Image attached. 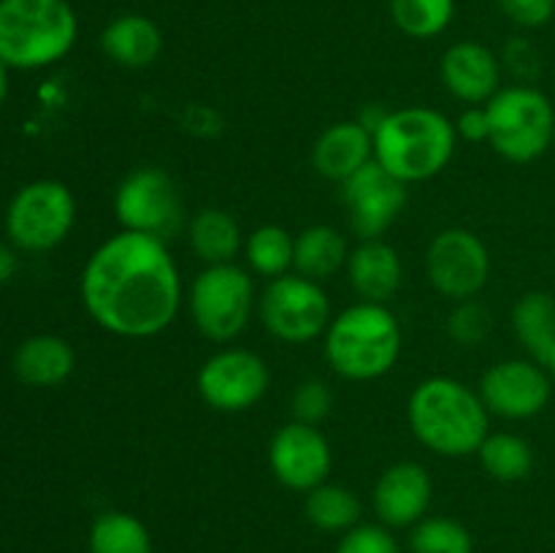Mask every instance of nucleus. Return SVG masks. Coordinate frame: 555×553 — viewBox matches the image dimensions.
<instances>
[{
  "label": "nucleus",
  "mask_w": 555,
  "mask_h": 553,
  "mask_svg": "<svg viewBox=\"0 0 555 553\" xmlns=\"http://www.w3.org/2000/svg\"><path fill=\"white\" fill-rule=\"evenodd\" d=\"M334 450L320 426L291 421L274 432L269 442V470L287 491L309 493L328 480Z\"/></svg>",
  "instance_id": "nucleus-15"
},
{
  "label": "nucleus",
  "mask_w": 555,
  "mask_h": 553,
  "mask_svg": "<svg viewBox=\"0 0 555 553\" xmlns=\"http://www.w3.org/2000/svg\"><path fill=\"white\" fill-rule=\"evenodd\" d=\"M76 352L63 336L36 334L22 342L14 352L16 377L33 388H54L74 374Z\"/></svg>",
  "instance_id": "nucleus-21"
},
{
  "label": "nucleus",
  "mask_w": 555,
  "mask_h": 553,
  "mask_svg": "<svg viewBox=\"0 0 555 553\" xmlns=\"http://www.w3.org/2000/svg\"><path fill=\"white\" fill-rule=\"evenodd\" d=\"M372 139L374 160L404 184L439 177L459 146L453 119L428 106L393 108L385 114Z\"/></svg>",
  "instance_id": "nucleus-3"
},
{
  "label": "nucleus",
  "mask_w": 555,
  "mask_h": 553,
  "mask_svg": "<svg viewBox=\"0 0 555 553\" xmlns=\"http://www.w3.org/2000/svg\"><path fill=\"white\" fill-rule=\"evenodd\" d=\"M304 513H307V520L318 531L345 535V531L356 529L361 524L363 504L352 488L325 480L307 493Z\"/></svg>",
  "instance_id": "nucleus-25"
},
{
  "label": "nucleus",
  "mask_w": 555,
  "mask_h": 553,
  "mask_svg": "<svg viewBox=\"0 0 555 553\" xmlns=\"http://www.w3.org/2000/svg\"><path fill=\"white\" fill-rule=\"evenodd\" d=\"M491 136L488 144L509 163H534L553 150L555 108L542 90L531 85L502 87L486 103Z\"/></svg>",
  "instance_id": "nucleus-6"
},
{
  "label": "nucleus",
  "mask_w": 555,
  "mask_h": 553,
  "mask_svg": "<svg viewBox=\"0 0 555 553\" xmlns=\"http://www.w3.org/2000/svg\"><path fill=\"white\" fill-rule=\"evenodd\" d=\"M188 309L204 339L217 345L238 339L258 309L255 274L238 263L206 266L190 287Z\"/></svg>",
  "instance_id": "nucleus-7"
},
{
  "label": "nucleus",
  "mask_w": 555,
  "mask_h": 553,
  "mask_svg": "<svg viewBox=\"0 0 555 553\" xmlns=\"http://www.w3.org/2000/svg\"><path fill=\"white\" fill-rule=\"evenodd\" d=\"M190 249L204 260L206 266L236 263L238 249H244L242 228L236 217L225 209L206 206L198 209L188 222Z\"/></svg>",
  "instance_id": "nucleus-23"
},
{
  "label": "nucleus",
  "mask_w": 555,
  "mask_h": 553,
  "mask_svg": "<svg viewBox=\"0 0 555 553\" xmlns=\"http://www.w3.org/2000/svg\"><path fill=\"white\" fill-rule=\"evenodd\" d=\"M79 38L68 0H0V60L16 70L60 63Z\"/></svg>",
  "instance_id": "nucleus-5"
},
{
  "label": "nucleus",
  "mask_w": 555,
  "mask_h": 553,
  "mask_svg": "<svg viewBox=\"0 0 555 553\" xmlns=\"http://www.w3.org/2000/svg\"><path fill=\"white\" fill-rule=\"evenodd\" d=\"M455 16V0H390V20L404 36L426 41L442 36Z\"/></svg>",
  "instance_id": "nucleus-29"
},
{
  "label": "nucleus",
  "mask_w": 555,
  "mask_h": 553,
  "mask_svg": "<svg viewBox=\"0 0 555 553\" xmlns=\"http://www.w3.org/2000/svg\"><path fill=\"white\" fill-rule=\"evenodd\" d=\"M553 377L545 363L534 358H504L482 372L477 394L491 417L531 421L551 404Z\"/></svg>",
  "instance_id": "nucleus-13"
},
{
  "label": "nucleus",
  "mask_w": 555,
  "mask_h": 553,
  "mask_svg": "<svg viewBox=\"0 0 555 553\" xmlns=\"http://www.w3.org/2000/svg\"><path fill=\"white\" fill-rule=\"evenodd\" d=\"M271 385V372L258 352L247 347H222L201 363L195 390L215 412L236 415L263 401Z\"/></svg>",
  "instance_id": "nucleus-11"
},
{
  "label": "nucleus",
  "mask_w": 555,
  "mask_h": 553,
  "mask_svg": "<svg viewBox=\"0 0 555 553\" xmlns=\"http://www.w3.org/2000/svg\"><path fill=\"white\" fill-rule=\"evenodd\" d=\"M513 331L529 358L545 363L555 350V298L547 291H526L515 301Z\"/></svg>",
  "instance_id": "nucleus-24"
},
{
  "label": "nucleus",
  "mask_w": 555,
  "mask_h": 553,
  "mask_svg": "<svg viewBox=\"0 0 555 553\" xmlns=\"http://www.w3.org/2000/svg\"><path fill=\"white\" fill-rule=\"evenodd\" d=\"M350 258V247L339 228L334 226H309L296 236V255H293V271L307 280L325 282L339 274Z\"/></svg>",
  "instance_id": "nucleus-22"
},
{
  "label": "nucleus",
  "mask_w": 555,
  "mask_h": 553,
  "mask_svg": "<svg viewBox=\"0 0 555 553\" xmlns=\"http://www.w3.org/2000/svg\"><path fill=\"white\" fill-rule=\"evenodd\" d=\"M480 466L496 483L526 480L534 470V448L529 439L513 432H488L477 450Z\"/></svg>",
  "instance_id": "nucleus-26"
},
{
  "label": "nucleus",
  "mask_w": 555,
  "mask_h": 553,
  "mask_svg": "<svg viewBox=\"0 0 555 553\" xmlns=\"http://www.w3.org/2000/svg\"><path fill=\"white\" fill-rule=\"evenodd\" d=\"M434 480L421 461H396L377 477L372 507L388 529H412L431 510Z\"/></svg>",
  "instance_id": "nucleus-16"
},
{
  "label": "nucleus",
  "mask_w": 555,
  "mask_h": 553,
  "mask_svg": "<svg viewBox=\"0 0 555 553\" xmlns=\"http://www.w3.org/2000/svg\"><path fill=\"white\" fill-rule=\"evenodd\" d=\"M410 553H475V535L450 515H426L410 531Z\"/></svg>",
  "instance_id": "nucleus-30"
},
{
  "label": "nucleus",
  "mask_w": 555,
  "mask_h": 553,
  "mask_svg": "<svg viewBox=\"0 0 555 553\" xmlns=\"http://www.w3.org/2000/svg\"><path fill=\"white\" fill-rule=\"evenodd\" d=\"M493 329V318L488 312L486 304L477 298H466V301H455L450 309L448 320H444V331L450 339L459 347H477L488 339Z\"/></svg>",
  "instance_id": "nucleus-31"
},
{
  "label": "nucleus",
  "mask_w": 555,
  "mask_h": 553,
  "mask_svg": "<svg viewBox=\"0 0 555 553\" xmlns=\"http://www.w3.org/2000/svg\"><path fill=\"white\" fill-rule=\"evenodd\" d=\"M496 3L513 25L526 30L545 27L555 16V0H496Z\"/></svg>",
  "instance_id": "nucleus-34"
},
{
  "label": "nucleus",
  "mask_w": 555,
  "mask_h": 553,
  "mask_svg": "<svg viewBox=\"0 0 555 553\" xmlns=\"http://www.w3.org/2000/svg\"><path fill=\"white\" fill-rule=\"evenodd\" d=\"M101 49L119 68L139 70L160 57L163 33L150 16L119 14L101 30Z\"/></svg>",
  "instance_id": "nucleus-20"
},
{
  "label": "nucleus",
  "mask_w": 555,
  "mask_h": 553,
  "mask_svg": "<svg viewBox=\"0 0 555 553\" xmlns=\"http://www.w3.org/2000/svg\"><path fill=\"white\" fill-rule=\"evenodd\" d=\"M439 79L455 101L486 106L502 90V60L480 41H455L439 60Z\"/></svg>",
  "instance_id": "nucleus-17"
},
{
  "label": "nucleus",
  "mask_w": 555,
  "mask_h": 553,
  "mask_svg": "<svg viewBox=\"0 0 555 553\" xmlns=\"http://www.w3.org/2000/svg\"><path fill=\"white\" fill-rule=\"evenodd\" d=\"M81 304L103 331L122 339H152L177 320L182 274L168 244L119 231L98 244L81 269Z\"/></svg>",
  "instance_id": "nucleus-1"
},
{
  "label": "nucleus",
  "mask_w": 555,
  "mask_h": 553,
  "mask_svg": "<svg viewBox=\"0 0 555 553\" xmlns=\"http://www.w3.org/2000/svg\"><path fill=\"white\" fill-rule=\"evenodd\" d=\"M114 217L122 231L144 233L166 244L188 228L182 193L171 173L157 166L135 168L119 182L114 193Z\"/></svg>",
  "instance_id": "nucleus-8"
},
{
  "label": "nucleus",
  "mask_w": 555,
  "mask_h": 553,
  "mask_svg": "<svg viewBox=\"0 0 555 553\" xmlns=\"http://www.w3.org/2000/svg\"><path fill=\"white\" fill-rule=\"evenodd\" d=\"M504 60H507V65L518 76H534L537 68H540V54H537L534 47H531L529 41H524V38H513V41L507 43Z\"/></svg>",
  "instance_id": "nucleus-36"
},
{
  "label": "nucleus",
  "mask_w": 555,
  "mask_h": 553,
  "mask_svg": "<svg viewBox=\"0 0 555 553\" xmlns=\"http://www.w3.org/2000/svg\"><path fill=\"white\" fill-rule=\"evenodd\" d=\"M401 323L388 304L358 301L334 314L323 334L325 361L350 383H372L399 363Z\"/></svg>",
  "instance_id": "nucleus-4"
},
{
  "label": "nucleus",
  "mask_w": 555,
  "mask_h": 553,
  "mask_svg": "<svg viewBox=\"0 0 555 553\" xmlns=\"http://www.w3.org/2000/svg\"><path fill=\"white\" fill-rule=\"evenodd\" d=\"M553 150H555V139H553Z\"/></svg>",
  "instance_id": "nucleus-40"
},
{
  "label": "nucleus",
  "mask_w": 555,
  "mask_h": 553,
  "mask_svg": "<svg viewBox=\"0 0 555 553\" xmlns=\"http://www.w3.org/2000/svg\"><path fill=\"white\" fill-rule=\"evenodd\" d=\"M334 553H401L399 542L383 524H358L345 531Z\"/></svg>",
  "instance_id": "nucleus-33"
},
{
  "label": "nucleus",
  "mask_w": 555,
  "mask_h": 553,
  "mask_svg": "<svg viewBox=\"0 0 555 553\" xmlns=\"http://www.w3.org/2000/svg\"><path fill=\"white\" fill-rule=\"evenodd\" d=\"M406 423L423 448L442 459L477 455L491 432V412L480 394L461 380L434 374L421 380L406 399Z\"/></svg>",
  "instance_id": "nucleus-2"
},
{
  "label": "nucleus",
  "mask_w": 555,
  "mask_h": 553,
  "mask_svg": "<svg viewBox=\"0 0 555 553\" xmlns=\"http://www.w3.org/2000/svg\"><path fill=\"white\" fill-rule=\"evenodd\" d=\"M547 372H551V377H553V383H555V350H553L551 361H547Z\"/></svg>",
  "instance_id": "nucleus-39"
},
{
  "label": "nucleus",
  "mask_w": 555,
  "mask_h": 553,
  "mask_svg": "<svg viewBox=\"0 0 555 553\" xmlns=\"http://www.w3.org/2000/svg\"><path fill=\"white\" fill-rule=\"evenodd\" d=\"M16 266H20V260H16L14 247L0 242V285H5L16 274Z\"/></svg>",
  "instance_id": "nucleus-37"
},
{
  "label": "nucleus",
  "mask_w": 555,
  "mask_h": 553,
  "mask_svg": "<svg viewBox=\"0 0 555 553\" xmlns=\"http://www.w3.org/2000/svg\"><path fill=\"white\" fill-rule=\"evenodd\" d=\"M406 201H410V184L385 171L377 160L341 182L347 222L361 242L383 239L406 209Z\"/></svg>",
  "instance_id": "nucleus-14"
},
{
  "label": "nucleus",
  "mask_w": 555,
  "mask_h": 553,
  "mask_svg": "<svg viewBox=\"0 0 555 553\" xmlns=\"http://www.w3.org/2000/svg\"><path fill=\"white\" fill-rule=\"evenodd\" d=\"M455 133L459 141H475V144H488L491 136V123H488V108L486 106H466L464 112L455 119Z\"/></svg>",
  "instance_id": "nucleus-35"
},
{
  "label": "nucleus",
  "mask_w": 555,
  "mask_h": 553,
  "mask_svg": "<svg viewBox=\"0 0 555 553\" xmlns=\"http://www.w3.org/2000/svg\"><path fill=\"white\" fill-rule=\"evenodd\" d=\"M426 276L453 304L477 298L491 280V253L469 228H444L426 249Z\"/></svg>",
  "instance_id": "nucleus-12"
},
{
  "label": "nucleus",
  "mask_w": 555,
  "mask_h": 553,
  "mask_svg": "<svg viewBox=\"0 0 555 553\" xmlns=\"http://www.w3.org/2000/svg\"><path fill=\"white\" fill-rule=\"evenodd\" d=\"M76 222V198L57 179H36L11 198L5 231L25 253H49L68 239Z\"/></svg>",
  "instance_id": "nucleus-9"
},
{
  "label": "nucleus",
  "mask_w": 555,
  "mask_h": 553,
  "mask_svg": "<svg viewBox=\"0 0 555 553\" xmlns=\"http://www.w3.org/2000/svg\"><path fill=\"white\" fill-rule=\"evenodd\" d=\"M334 410V394L328 385L318 377H309L293 390L291 396V412L293 421L309 423V426H320L325 417Z\"/></svg>",
  "instance_id": "nucleus-32"
},
{
  "label": "nucleus",
  "mask_w": 555,
  "mask_h": 553,
  "mask_svg": "<svg viewBox=\"0 0 555 553\" xmlns=\"http://www.w3.org/2000/svg\"><path fill=\"white\" fill-rule=\"evenodd\" d=\"M293 255H296V236L287 228L260 226L244 239V258H247V269L255 276H266V280H276L282 274H291Z\"/></svg>",
  "instance_id": "nucleus-28"
},
{
  "label": "nucleus",
  "mask_w": 555,
  "mask_h": 553,
  "mask_svg": "<svg viewBox=\"0 0 555 553\" xmlns=\"http://www.w3.org/2000/svg\"><path fill=\"white\" fill-rule=\"evenodd\" d=\"M345 271L352 293L361 301L372 304H388L404 282L401 255L385 239H366L356 249H350Z\"/></svg>",
  "instance_id": "nucleus-18"
},
{
  "label": "nucleus",
  "mask_w": 555,
  "mask_h": 553,
  "mask_svg": "<svg viewBox=\"0 0 555 553\" xmlns=\"http://www.w3.org/2000/svg\"><path fill=\"white\" fill-rule=\"evenodd\" d=\"M87 545L90 553H152V535L139 515L106 510L92 520Z\"/></svg>",
  "instance_id": "nucleus-27"
},
{
  "label": "nucleus",
  "mask_w": 555,
  "mask_h": 553,
  "mask_svg": "<svg viewBox=\"0 0 555 553\" xmlns=\"http://www.w3.org/2000/svg\"><path fill=\"white\" fill-rule=\"evenodd\" d=\"M258 314L263 329L285 345L320 339L334 318L323 282L307 280L296 271L269 280L258 298Z\"/></svg>",
  "instance_id": "nucleus-10"
},
{
  "label": "nucleus",
  "mask_w": 555,
  "mask_h": 553,
  "mask_svg": "<svg viewBox=\"0 0 555 553\" xmlns=\"http://www.w3.org/2000/svg\"><path fill=\"white\" fill-rule=\"evenodd\" d=\"M5 95H9V65L0 60V106H3Z\"/></svg>",
  "instance_id": "nucleus-38"
},
{
  "label": "nucleus",
  "mask_w": 555,
  "mask_h": 553,
  "mask_svg": "<svg viewBox=\"0 0 555 553\" xmlns=\"http://www.w3.org/2000/svg\"><path fill=\"white\" fill-rule=\"evenodd\" d=\"M374 160V139L358 119L334 123L314 139L312 166L331 182H347Z\"/></svg>",
  "instance_id": "nucleus-19"
}]
</instances>
